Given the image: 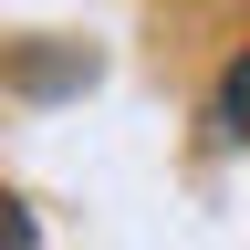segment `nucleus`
<instances>
[{"label": "nucleus", "mask_w": 250, "mask_h": 250, "mask_svg": "<svg viewBox=\"0 0 250 250\" xmlns=\"http://www.w3.org/2000/svg\"><path fill=\"white\" fill-rule=\"evenodd\" d=\"M0 250H42V229H31V208L0 188Z\"/></svg>", "instance_id": "2"}, {"label": "nucleus", "mask_w": 250, "mask_h": 250, "mask_svg": "<svg viewBox=\"0 0 250 250\" xmlns=\"http://www.w3.org/2000/svg\"><path fill=\"white\" fill-rule=\"evenodd\" d=\"M208 115H219V136H229V146H250V52L229 62V73H219V94H208Z\"/></svg>", "instance_id": "1"}]
</instances>
